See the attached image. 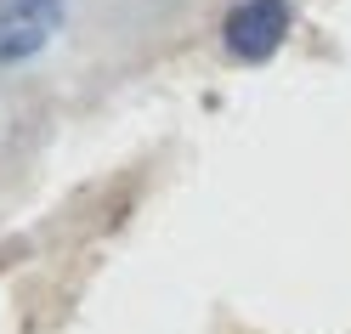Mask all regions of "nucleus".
<instances>
[{
    "instance_id": "nucleus-1",
    "label": "nucleus",
    "mask_w": 351,
    "mask_h": 334,
    "mask_svg": "<svg viewBox=\"0 0 351 334\" xmlns=\"http://www.w3.org/2000/svg\"><path fill=\"white\" fill-rule=\"evenodd\" d=\"M283 34H289V0H238V6L227 12V51L238 62H267L278 57Z\"/></svg>"
},
{
    "instance_id": "nucleus-2",
    "label": "nucleus",
    "mask_w": 351,
    "mask_h": 334,
    "mask_svg": "<svg viewBox=\"0 0 351 334\" xmlns=\"http://www.w3.org/2000/svg\"><path fill=\"white\" fill-rule=\"evenodd\" d=\"M57 23H62V0H0V69L46 51Z\"/></svg>"
}]
</instances>
